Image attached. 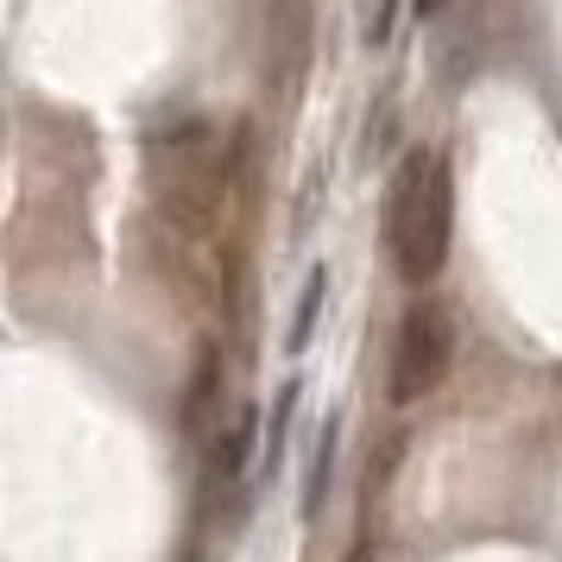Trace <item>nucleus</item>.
I'll return each instance as SVG.
<instances>
[{
	"label": "nucleus",
	"instance_id": "f257e3e1",
	"mask_svg": "<svg viewBox=\"0 0 562 562\" xmlns=\"http://www.w3.org/2000/svg\"><path fill=\"white\" fill-rule=\"evenodd\" d=\"M449 234H456V183L442 153H405L392 196H385V247L405 284H430L449 259Z\"/></svg>",
	"mask_w": 562,
	"mask_h": 562
},
{
	"label": "nucleus",
	"instance_id": "f03ea898",
	"mask_svg": "<svg viewBox=\"0 0 562 562\" xmlns=\"http://www.w3.org/2000/svg\"><path fill=\"white\" fill-rule=\"evenodd\" d=\"M449 360H456V329H449V310L417 297L398 316L392 335V373H385V398L392 405H424L436 385L449 380Z\"/></svg>",
	"mask_w": 562,
	"mask_h": 562
},
{
	"label": "nucleus",
	"instance_id": "7ed1b4c3",
	"mask_svg": "<svg viewBox=\"0 0 562 562\" xmlns=\"http://www.w3.org/2000/svg\"><path fill=\"white\" fill-rule=\"evenodd\" d=\"M247 461H254V405H240L228 417V430L215 436V474H222V481H234Z\"/></svg>",
	"mask_w": 562,
	"mask_h": 562
},
{
	"label": "nucleus",
	"instance_id": "20e7f679",
	"mask_svg": "<svg viewBox=\"0 0 562 562\" xmlns=\"http://www.w3.org/2000/svg\"><path fill=\"white\" fill-rule=\"evenodd\" d=\"M335 436H341V424H323L316 430V449H310V481H304V518H316L323 512V499H329V474H335Z\"/></svg>",
	"mask_w": 562,
	"mask_h": 562
},
{
	"label": "nucleus",
	"instance_id": "39448f33",
	"mask_svg": "<svg viewBox=\"0 0 562 562\" xmlns=\"http://www.w3.org/2000/svg\"><path fill=\"white\" fill-rule=\"evenodd\" d=\"M323 297H329V272L316 266V272H310V284H304V297H297L291 335H284V348H291V355H304V348H310V329H316V316H323Z\"/></svg>",
	"mask_w": 562,
	"mask_h": 562
},
{
	"label": "nucleus",
	"instance_id": "423d86ee",
	"mask_svg": "<svg viewBox=\"0 0 562 562\" xmlns=\"http://www.w3.org/2000/svg\"><path fill=\"white\" fill-rule=\"evenodd\" d=\"M291 405H297V385H284L279 405H272V424H266V468H272V461H279V449H284V424H291Z\"/></svg>",
	"mask_w": 562,
	"mask_h": 562
},
{
	"label": "nucleus",
	"instance_id": "0eeeda50",
	"mask_svg": "<svg viewBox=\"0 0 562 562\" xmlns=\"http://www.w3.org/2000/svg\"><path fill=\"white\" fill-rule=\"evenodd\" d=\"M392 7H398V0H373V7H367V45H385V38H392Z\"/></svg>",
	"mask_w": 562,
	"mask_h": 562
},
{
	"label": "nucleus",
	"instance_id": "6e6552de",
	"mask_svg": "<svg viewBox=\"0 0 562 562\" xmlns=\"http://www.w3.org/2000/svg\"><path fill=\"white\" fill-rule=\"evenodd\" d=\"M411 7H417V13L430 20V13H442V7H449V0H411Z\"/></svg>",
	"mask_w": 562,
	"mask_h": 562
}]
</instances>
